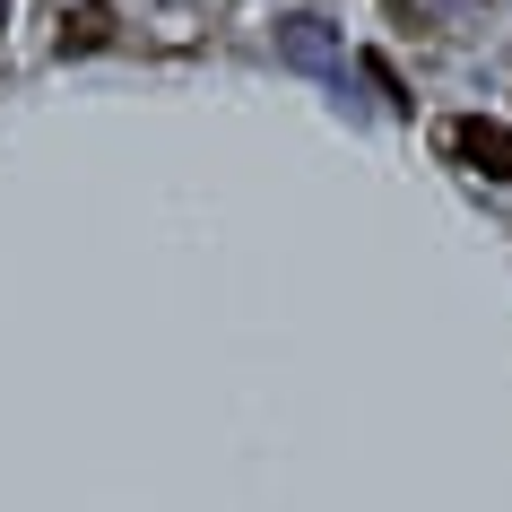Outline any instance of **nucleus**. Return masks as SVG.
I'll return each instance as SVG.
<instances>
[{
    "mask_svg": "<svg viewBox=\"0 0 512 512\" xmlns=\"http://www.w3.org/2000/svg\"><path fill=\"white\" fill-rule=\"evenodd\" d=\"M278 61H287V70H304V79H330V70H339V27H330V18H313V9L278 18Z\"/></svg>",
    "mask_w": 512,
    "mask_h": 512,
    "instance_id": "obj_2",
    "label": "nucleus"
},
{
    "mask_svg": "<svg viewBox=\"0 0 512 512\" xmlns=\"http://www.w3.org/2000/svg\"><path fill=\"white\" fill-rule=\"evenodd\" d=\"M400 9H417V18H443V9H460V0H400Z\"/></svg>",
    "mask_w": 512,
    "mask_h": 512,
    "instance_id": "obj_5",
    "label": "nucleus"
},
{
    "mask_svg": "<svg viewBox=\"0 0 512 512\" xmlns=\"http://www.w3.org/2000/svg\"><path fill=\"white\" fill-rule=\"evenodd\" d=\"M365 79H374V96H382L391 113H408V87L391 79V61H382V53H365Z\"/></svg>",
    "mask_w": 512,
    "mask_h": 512,
    "instance_id": "obj_4",
    "label": "nucleus"
},
{
    "mask_svg": "<svg viewBox=\"0 0 512 512\" xmlns=\"http://www.w3.org/2000/svg\"><path fill=\"white\" fill-rule=\"evenodd\" d=\"M105 35H113V9H105V0H79V9L61 18V61H70V53H96Z\"/></svg>",
    "mask_w": 512,
    "mask_h": 512,
    "instance_id": "obj_3",
    "label": "nucleus"
},
{
    "mask_svg": "<svg viewBox=\"0 0 512 512\" xmlns=\"http://www.w3.org/2000/svg\"><path fill=\"white\" fill-rule=\"evenodd\" d=\"M0 18H9V0H0Z\"/></svg>",
    "mask_w": 512,
    "mask_h": 512,
    "instance_id": "obj_6",
    "label": "nucleus"
},
{
    "mask_svg": "<svg viewBox=\"0 0 512 512\" xmlns=\"http://www.w3.org/2000/svg\"><path fill=\"white\" fill-rule=\"evenodd\" d=\"M443 148H452L469 174H486V183H512V122L469 113V122H452V131H443Z\"/></svg>",
    "mask_w": 512,
    "mask_h": 512,
    "instance_id": "obj_1",
    "label": "nucleus"
}]
</instances>
